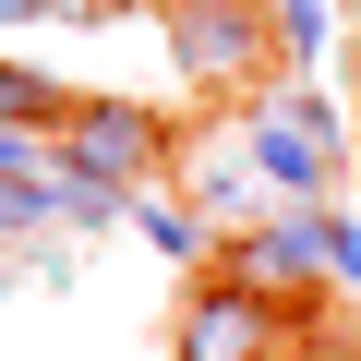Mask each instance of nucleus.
I'll use <instances>...</instances> for the list:
<instances>
[{
	"label": "nucleus",
	"instance_id": "obj_1",
	"mask_svg": "<svg viewBox=\"0 0 361 361\" xmlns=\"http://www.w3.org/2000/svg\"><path fill=\"white\" fill-rule=\"evenodd\" d=\"M180 157V133H169V109H145V97H73L61 109V133H49V169H73V180H97V193H157V169Z\"/></svg>",
	"mask_w": 361,
	"mask_h": 361
},
{
	"label": "nucleus",
	"instance_id": "obj_2",
	"mask_svg": "<svg viewBox=\"0 0 361 361\" xmlns=\"http://www.w3.org/2000/svg\"><path fill=\"white\" fill-rule=\"evenodd\" d=\"M157 37H169V61L193 73V85H265V73L289 85L265 0H157Z\"/></svg>",
	"mask_w": 361,
	"mask_h": 361
},
{
	"label": "nucleus",
	"instance_id": "obj_3",
	"mask_svg": "<svg viewBox=\"0 0 361 361\" xmlns=\"http://www.w3.org/2000/svg\"><path fill=\"white\" fill-rule=\"evenodd\" d=\"M301 337H289V313L265 301V289H241V277H193L180 289V325H169V361H289Z\"/></svg>",
	"mask_w": 361,
	"mask_h": 361
},
{
	"label": "nucleus",
	"instance_id": "obj_4",
	"mask_svg": "<svg viewBox=\"0 0 361 361\" xmlns=\"http://www.w3.org/2000/svg\"><path fill=\"white\" fill-rule=\"evenodd\" d=\"M241 169L265 180L277 205H337V157H325V145H301V133H289L265 97L241 109Z\"/></svg>",
	"mask_w": 361,
	"mask_h": 361
},
{
	"label": "nucleus",
	"instance_id": "obj_5",
	"mask_svg": "<svg viewBox=\"0 0 361 361\" xmlns=\"http://www.w3.org/2000/svg\"><path fill=\"white\" fill-rule=\"evenodd\" d=\"M217 277H241V289H265L277 313H301L325 277H313V253H301V229H289V205L265 217V229H241V241H217Z\"/></svg>",
	"mask_w": 361,
	"mask_h": 361
},
{
	"label": "nucleus",
	"instance_id": "obj_6",
	"mask_svg": "<svg viewBox=\"0 0 361 361\" xmlns=\"http://www.w3.org/2000/svg\"><path fill=\"white\" fill-rule=\"evenodd\" d=\"M180 205H193L217 241H241V229H265V217H277V193H265L253 169H229V157H217V169H193V193H180Z\"/></svg>",
	"mask_w": 361,
	"mask_h": 361
},
{
	"label": "nucleus",
	"instance_id": "obj_7",
	"mask_svg": "<svg viewBox=\"0 0 361 361\" xmlns=\"http://www.w3.org/2000/svg\"><path fill=\"white\" fill-rule=\"evenodd\" d=\"M121 229H145V253H157V265H193V277L217 265V229L180 205V193H133V217H121Z\"/></svg>",
	"mask_w": 361,
	"mask_h": 361
},
{
	"label": "nucleus",
	"instance_id": "obj_8",
	"mask_svg": "<svg viewBox=\"0 0 361 361\" xmlns=\"http://www.w3.org/2000/svg\"><path fill=\"white\" fill-rule=\"evenodd\" d=\"M289 229H301L325 289H361V205H289Z\"/></svg>",
	"mask_w": 361,
	"mask_h": 361
},
{
	"label": "nucleus",
	"instance_id": "obj_9",
	"mask_svg": "<svg viewBox=\"0 0 361 361\" xmlns=\"http://www.w3.org/2000/svg\"><path fill=\"white\" fill-rule=\"evenodd\" d=\"M265 109H277V121H289V133H301V145H325V157H337V145H349V133H337V97H325V85H313V73H289V85H277V97H265Z\"/></svg>",
	"mask_w": 361,
	"mask_h": 361
},
{
	"label": "nucleus",
	"instance_id": "obj_10",
	"mask_svg": "<svg viewBox=\"0 0 361 361\" xmlns=\"http://www.w3.org/2000/svg\"><path fill=\"white\" fill-rule=\"evenodd\" d=\"M265 25H277V61H289V73L325 61V0H265Z\"/></svg>",
	"mask_w": 361,
	"mask_h": 361
},
{
	"label": "nucleus",
	"instance_id": "obj_11",
	"mask_svg": "<svg viewBox=\"0 0 361 361\" xmlns=\"http://www.w3.org/2000/svg\"><path fill=\"white\" fill-rule=\"evenodd\" d=\"M0 25H61V0H0Z\"/></svg>",
	"mask_w": 361,
	"mask_h": 361
},
{
	"label": "nucleus",
	"instance_id": "obj_12",
	"mask_svg": "<svg viewBox=\"0 0 361 361\" xmlns=\"http://www.w3.org/2000/svg\"><path fill=\"white\" fill-rule=\"evenodd\" d=\"M349 25H361V0H349Z\"/></svg>",
	"mask_w": 361,
	"mask_h": 361
}]
</instances>
